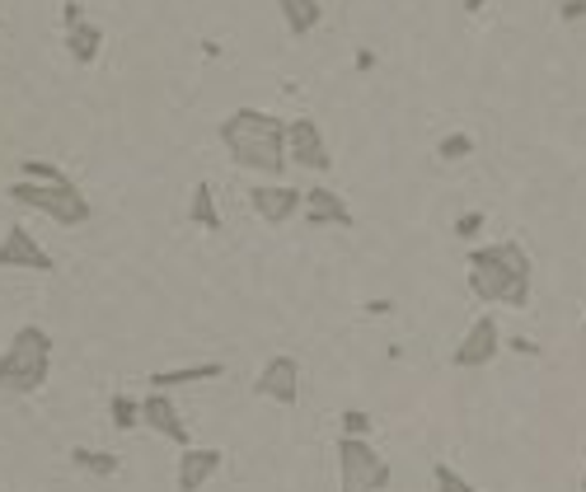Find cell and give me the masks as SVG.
I'll return each mask as SVG.
<instances>
[{
	"label": "cell",
	"instance_id": "6da1fadb",
	"mask_svg": "<svg viewBox=\"0 0 586 492\" xmlns=\"http://www.w3.org/2000/svg\"><path fill=\"white\" fill-rule=\"evenodd\" d=\"M465 287L483 305H506V310H526L535 296V263L521 240H498L479 244L465 259Z\"/></svg>",
	"mask_w": 586,
	"mask_h": 492
},
{
	"label": "cell",
	"instance_id": "7a4b0ae2",
	"mask_svg": "<svg viewBox=\"0 0 586 492\" xmlns=\"http://www.w3.org/2000/svg\"><path fill=\"white\" fill-rule=\"evenodd\" d=\"M220 146L240 169L249 173H263V179L282 183L291 169V155H287V118L267 113V108H235V113L220 118L216 127Z\"/></svg>",
	"mask_w": 586,
	"mask_h": 492
},
{
	"label": "cell",
	"instance_id": "3957f363",
	"mask_svg": "<svg viewBox=\"0 0 586 492\" xmlns=\"http://www.w3.org/2000/svg\"><path fill=\"white\" fill-rule=\"evenodd\" d=\"M52 380V333L43 324H20L0 347V394L28 399Z\"/></svg>",
	"mask_w": 586,
	"mask_h": 492
},
{
	"label": "cell",
	"instance_id": "277c9868",
	"mask_svg": "<svg viewBox=\"0 0 586 492\" xmlns=\"http://www.w3.org/2000/svg\"><path fill=\"white\" fill-rule=\"evenodd\" d=\"M10 197L20 202V206H28V212L47 216V220H52V226H61V230H75V226H85V220L94 216V212H89V197H85L75 183L14 179V183H10Z\"/></svg>",
	"mask_w": 586,
	"mask_h": 492
},
{
	"label": "cell",
	"instance_id": "5b68a950",
	"mask_svg": "<svg viewBox=\"0 0 586 492\" xmlns=\"http://www.w3.org/2000/svg\"><path fill=\"white\" fill-rule=\"evenodd\" d=\"M338 492H385L394 469L371 441L361 436H338Z\"/></svg>",
	"mask_w": 586,
	"mask_h": 492
},
{
	"label": "cell",
	"instance_id": "8992f818",
	"mask_svg": "<svg viewBox=\"0 0 586 492\" xmlns=\"http://www.w3.org/2000/svg\"><path fill=\"white\" fill-rule=\"evenodd\" d=\"M502 324H498V314H479L465 333H461V343H455V352H451V367L455 371H483V367H493V361L502 357Z\"/></svg>",
	"mask_w": 586,
	"mask_h": 492
},
{
	"label": "cell",
	"instance_id": "52a82bcc",
	"mask_svg": "<svg viewBox=\"0 0 586 492\" xmlns=\"http://www.w3.org/2000/svg\"><path fill=\"white\" fill-rule=\"evenodd\" d=\"M61 38H67V52L75 67H94L104 52V28L89 20V10L81 0H67V5H61Z\"/></svg>",
	"mask_w": 586,
	"mask_h": 492
},
{
	"label": "cell",
	"instance_id": "ba28073f",
	"mask_svg": "<svg viewBox=\"0 0 586 492\" xmlns=\"http://www.w3.org/2000/svg\"><path fill=\"white\" fill-rule=\"evenodd\" d=\"M287 155L296 169L306 173H328L334 169V155H328V141H324V127L314 118H291L287 122Z\"/></svg>",
	"mask_w": 586,
	"mask_h": 492
},
{
	"label": "cell",
	"instance_id": "9c48e42d",
	"mask_svg": "<svg viewBox=\"0 0 586 492\" xmlns=\"http://www.w3.org/2000/svg\"><path fill=\"white\" fill-rule=\"evenodd\" d=\"M249 206L263 226H287L306 212V188H291V183H253L249 188Z\"/></svg>",
	"mask_w": 586,
	"mask_h": 492
},
{
	"label": "cell",
	"instance_id": "30bf717a",
	"mask_svg": "<svg viewBox=\"0 0 586 492\" xmlns=\"http://www.w3.org/2000/svg\"><path fill=\"white\" fill-rule=\"evenodd\" d=\"M253 394L267 399V404H277V408H296L300 404V361L287 357V352L267 357L259 380H253Z\"/></svg>",
	"mask_w": 586,
	"mask_h": 492
},
{
	"label": "cell",
	"instance_id": "8fae6325",
	"mask_svg": "<svg viewBox=\"0 0 586 492\" xmlns=\"http://www.w3.org/2000/svg\"><path fill=\"white\" fill-rule=\"evenodd\" d=\"M141 427L155 432V436H165L169 446H179V451L193 446V432H188V422L179 418V404H174L169 389H151L146 399H141Z\"/></svg>",
	"mask_w": 586,
	"mask_h": 492
},
{
	"label": "cell",
	"instance_id": "7c38bea8",
	"mask_svg": "<svg viewBox=\"0 0 586 492\" xmlns=\"http://www.w3.org/2000/svg\"><path fill=\"white\" fill-rule=\"evenodd\" d=\"M0 267H20V273H43L47 277V273H57V259L34 240V230L10 226L5 240H0Z\"/></svg>",
	"mask_w": 586,
	"mask_h": 492
},
{
	"label": "cell",
	"instance_id": "4fadbf2b",
	"mask_svg": "<svg viewBox=\"0 0 586 492\" xmlns=\"http://www.w3.org/2000/svg\"><path fill=\"white\" fill-rule=\"evenodd\" d=\"M300 216H306L314 230H328V226L352 230V226H357L352 206H347L338 188H328V183H314V188H306V212H300Z\"/></svg>",
	"mask_w": 586,
	"mask_h": 492
},
{
	"label": "cell",
	"instance_id": "5bb4252c",
	"mask_svg": "<svg viewBox=\"0 0 586 492\" xmlns=\"http://www.w3.org/2000/svg\"><path fill=\"white\" fill-rule=\"evenodd\" d=\"M220 465H226V451H216V446H188V451H179L174 483H179V492H202L220 473Z\"/></svg>",
	"mask_w": 586,
	"mask_h": 492
},
{
	"label": "cell",
	"instance_id": "9a60e30c",
	"mask_svg": "<svg viewBox=\"0 0 586 492\" xmlns=\"http://www.w3.org/2000/svg\"><path fill=\"white\" fill-rule=\"evenodd\" d=\"M226 375V361H188V367H169L146 375L151 389H179V385H198V380H220Z\"/></svg>",
	"mask_w": 586,
	"mask_h": 492
},
{
	"label": "cell",
	"instance_id": "2e32d148",
	"mask_svg": "<svg viewBox=\"0 0 586 492\" xmlns=\"http://www.w3.org/2000/svg\"><path fill=\"white\" fill-rule=\"evenodd\" d=\"M67 459H71V469H75V473H85V479H118V473H122V455H113V451L71 446Z\"/></svg>",
	"mask_w": 586,
	"mask_h": 492
},
{
	"label": "cell",
	"instance_id": "e0dca14e",
	"mask_svg": "<svg viewBox=\"0 0 586 492\" xmlns=\"http://www.w3.org/2000/svg\"><path fill=\"white\" fill-rule=\"evenodd\" d=\"M277 14H282V24H287L291 38H310L324 20V5L320 0H277Z\"/></svg>",
	"mask_w": 586,
	"mask_h": 492
},
{
	"label": "cell",
	"instance_id": "ac0fdd59",
	"mask_svg": "<svg viewBox=\"0 0 586 492\" xmlns=\"http://www.w3.org/2000/svg\"><path fill=\"white\" fill-rule=\"evenodd\" d=\"M188 220H193L198 230L216 235L226 220H220V206H216V188L212 183H193V193H188Z\"/></svg>",
	"mask_w": 586,
	"mask_h": 492
},
{
	"label": "cell",
	"instance_id": "d6986e66",
	"mask_svg": "<svg viewBox=\"0 0 586 492\" xmlns=\"http://www.w3.org/2000/svg\"><path fill=\"white\" fill-rule=\"evenodd\" d=\"M108 422H113V432H136L141 427V399H132L127 389H118L113 399H108Z\"/></svg>",
	"mask_w": 586,
	"mask_h": 492
},
{
	"label": "cell",
	"instance_id": "ffe728a7",
	"mask_svg": "<svg viewBox=\"0 0 586 492\" xmlns=\"http://www.w3.org/2000/svg\"><path fill=\"white\" fill-rule=\"evenodd\" d=\"M474 155V136L469 132H446L436 141V160L441 165H461V160H469Z\"/></svg>",
	"mask_w": 586,
	"mask_h": 492
},
{
	"label": "cell",
	"instance_id": "44dd1931",
	"mask_svg": "<svg viewBox=\"0 0 586 492\" xmlns=\"http://www.w3.org/2000/svg\"><path fill=\"white\" fill-rule=\"evenodd\" d=\"M20 179H34V183H75L67 169L52 165V160H38V155H28V160L20 165Z\"/></svg>",
	"mask_w": 586,
	"mask_h": 492
},
{
	"label": "cell",
	"instance_id": "7402d4cb",
	"mask_svg": "<svg viewBox=\"0 0 586 492\" xmlns=\"http://www.w3.org/2000/svg\"><path fill=\"white\" fill-rule=\"evenodd\" d=\"M432 488L436 492H483L479 483H469L461 469H451V465H432Z\"/></svg>",
	"mask_w": 586,
	"mask_h": 492
},
{
	"label": "cell",
	"instance_id": "603a6c76",
	"mask_svg": "<svg viewBox=\"0 0 586 492\" xmlns=\"http://www.w3.org/2000/svg\"><path fill=\"white\" fill-rule=\"evenodd\" d=\"M375 432V418L371 412H361V408H343V418H338V436H361V441H371Z\"/></svg>",
	"mask_w": 586,
	"mask_h": 492
},
{
	"label": "cell",
	"instance_id": "cb8c5ba5",
	"mask_svg": "<svg viewBox=\"0 0 586 492\" xmlns=\"http://www.w3.org/2000/svg\"><path fill=\"white\" fill-rule=\"evenodd\" d=\"M483 226H488V212H461L451 220V235H455V240H474Z\"/></svg>",
	"mask_w": 586,
	"mask_h": 492
},
{
	"label": "cell",
	"instance_id": "d4e9b609",
	"mask_svg": "<svg viewBox=\"0 0 586 492\" xmlns=\"http://www.w3.org/2000/svg\"><path fill=\"white\" fill-rule=\"evenodd\" d=\"M367 314H371V320H390V314H394V300H390V296H371V300H367Z\"/></svg>",
	"mask_w": 586,
	"mask_h": 492
},
{
	"label": "cell",
	"instance_id": "484cf974",
	"mask_svg": "<svg viewBox=\"0 0 586 492\" xmlns=\"http://www.w3.org/2000/svg\"><path fill=\"white\" fill-rule=\"evenodd\" d=\"M506 352H516V357H540V343H530V338H506Z\"/></svg>",
	"mask_w": 586,
	"mask_h": 492
},
{
	"label": "cell",
	"instance_id": "4316f807",
	"mask_svg": "<svg viewBox=\"0 0 586 492\" xmlns=\"http://www.w3.org/2000/svg\"><path fill=\"white\" fill-rule=\"evenodd\" d=\"M559 20H563V24H577V20H586V5H582V0H563Z\"/></svg>",
	"mask_w": 586,
	"mask_h": 492
},
{
	"label": "cell",
	"instance_id": "83f0119b",
	"mask_svg": "<svg viewBox=\"0 0 586 492\" xmlns=\"http://www.w3.org/2000/svg\"><path fill=\"white\" fill-rule=\"evenodd\" d=\"M352 67H357L361 75H367V71H375V52H371V47H357V57H352Z\"/></svg>",
	"mask_w": 586,
	"mask_h": 492
},
{
	"label": "cell",
	"instance_id": "f1b7e54d",
	"mask_svg": "<svg viewBox=\"0 0 586 492\" xmlns=\"http://www.w3.org/2000/svg\"><path fill=\"white\" fill-rule=\"evenodd\" d=\"M488 5H493V0H465V14H483Z\"/></svg>",
	"mask_w": 586,
	"mask_h": 492
},
{
	"label": "cell",
	"instance_id": "f546056e",
	"mask_svg": "<svg viewBox=\"0 0 586 492\" xmlns=\"http://www.w3.org/2000/svg\"><path fill=\"white\" fill-rule=\"evenodd\" d=\"M582 492H586V473H582Z\"/></svg>",
	"mask_w": 586,
	"mask_h": 492
},
{
	"label": "cell",
	"instance_id": "4dcf8cb0",
	"mask_svg": "<svg viewBox=\"0 0 586 492\" xmlns=\"http://www.w3.org/2000/svg\"><path fill=\"white\" fill-rule=\"evenodd\" d=\"M582 5H586V0H582Z\"/></svg>",
	"mask_w": 586,
	"mask_h": 492
}]
</instances>
